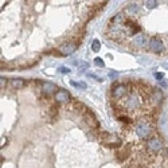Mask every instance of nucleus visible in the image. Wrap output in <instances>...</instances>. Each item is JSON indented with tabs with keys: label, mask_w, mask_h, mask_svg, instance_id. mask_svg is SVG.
<instances>
[{
	"label": "nucleus",
	"mask_w": 168,
	"mask_h": 168,
	"mask_svg": "<svg viewBox=\"0 0 168 168\" xmlns=\"http://www.w3.org/2000/svg\"><path fill=\"white\" fill-rule=\"evenodd\" d=\"M135 132H136L137 137L141 138V140H144V138H149L151 133H152V125H151L148 121L141 120L136 124Z\"/></svg>",
	"instance_id": "1"
},
{
	"label": "nucleus",
	"mask_w": 168,
	"mask_h": 168,
	"mask_svg": "<svg viewBox=\"0 0 168 168\" xmlns=\"http://www.w3.org/2000/svg\"><path fill=\"white\" fill-rule=\"evenodd\" d=\"M164 144H163V140L159 137V136H152L147 140L145 143V148L149 153H159L161 149H163Z\"/></svg>",
	"instance_id": "2"
},
{
	"label": "nucleus",
	"mask_w": 168,
	"mask_h": 168,
	"mask_svg": "<svg viewBox=\"0 0 168 168\" xmlns=\"http://www.w3.org/2000/svg\"><path fill=\"white\" fill-rule=\"evenodd\" d=\"M101 140L102 143L108 147H120L121 145V138L117 136V135H110V133H106V132H102L101 133Z\"/></svg>",
	"instance_id": "3"
},
{
	"label": "nucleus",
	"mask_w": 168,
	"mask_h": 168,
	"mask_svg": "<svg viewBox=\"0 0 168 168\" xmlns=\"http://www.w3.org/2000/svg\"><path fill=\"white\" fill-rule=\"evenodd\" d=\"M148 48H149V51H152L153 54H161L164 50H166L163 40H161L159 37L151 38V39H149V43H148Z\"/></svg>",
	"instance_id": "4"
},
{
	"label": "nucleus",
	"mask_w": 168,
	"mask_h": 168,
	"mask_svg": "<svg viewBox=\"0 0 168 168\" xmlns=\"http://www.w3.org/2000/svg\"><path fill=\"white\" fill-rule=\"evenodd\" d=\"M124 106L128 110H136V109H138V106H140V97H138L136 93L129 94L127 97V100H125Z\"/></svg>",
	"instance_id": "5"
},
{
	"label": "nucleus",
	"mask_w": 168,
	"mask_h": 168,
	"mask_svg": "<svg viewBox=\"0 0 168 168\" xmlns=\"http://www.w3.org/2000/svg\"><path fill=\"white\" fill-rule=\"evenodd\" d=\"M128 94V86L125 83H116L112 89V97L116 100H121Z\"/></svg>",
	"instance_id": "6"
},
{
	"label": "nucleus",
	"mask_w": 168,
	"mask_h": 168,
	"mask_svg": "<svg viewBox=\"0 0 168 168\" xmlns=\"http://www.w3.org/2000/svg\"><path fill=\"white\" fill-rule=\"evenodd\" d=\"M54 100L59 104H67V102L72 101V94H70L67 90L65 89H59L58 92L54 94Z\"/></svg>",
	"instance_id": "7"
},
{
	"label": "nucleus",
	"mask_w": 168,
	"mask_h": 168,
	"mask_svg": "<svg viewBox=\"0 0 168 168\" xmlns=\"http://www.w3.org/2000/svg\"><path fill=\"white\" fill-rule=\"evenodd\" d=\"M77 48H78V43L72 40V42H67V43L62 44V46H61V48H59V53L62 54V55L67 57V55H72V54L77 50Z\"/></svg>",
	"instance_id": "8"
},
{
	"label": "nucleus",
	"mask_w": 168,
	"mask_h": 168,
	"mask_svg": "<svg viewBox=\"0 0 168 168\" xmlns=\"http://www.w3.org/2000/svg\"><path fill=\"white\" fill-rule=\"evenodd\" d=\"M148 43H149V40H148L147 35H144L143 32H140V34H136L133 37V39H132V44H133L135 47L148 46Z\"/></svg>",
	"instance_id": "9"
},
{
	"label": "nucleus",
	"mask_w": 168,
	"mask_h": 168,
	"mask_svg": "<svg viewBox=\"0 0 168 168\" xmlns=\"http://www.w3.org/2000/svg\"><path fill=\"white\" fill-rule=\"evenodd\" d=\"M125 35L124 30L121 28V26H116V24H112L110 27V31H109V37L114 40H121V38Z\"/></svg>",
	"instance_id": "10"
},
{
	"label": "nucleus",
	"mask_w": 168,
	"mask_h": 168,
	"mask_svg": "<svg viewBox=\"0 0 168 168\" xmlns=\"http://www.w3.org/2000/svg\"><path fill=\"white\" fill-rule=\"evenodd\" d=\"M83 120L86 121V124L89 125L90 128H98V120H97V117L94 114H93V112H90V110H86L85 113H83Z\"/></svg>",
	"instance_id": "11"
},
{
	"label": "nucleus",
	"mask_w": 168,
	"mask_h": 168,
	"mask_svg": "<svg viewBox=\"0 0 168 168\" xmlns=\"http://www.w3.org/2000/svg\"><path fill=\"white\" fill-rule=\"evenodd\" d=\"M58 90L59 89H58L53 82H43L42 83V92H43V94H46V96L55 94Z\"/></svg>",
	"instance_id": "12"
},
{
	"label": "nucleus",
	"mask_w": 168,
	"mask_h": 168,
	"mask_svg": "<svg viewBox=\"0 0 168 168\" xmlns=\"http://www.w3.org/2000/svg\"><path fill=\"white\" fill-rule=\"evenodd\" d=\"M8 85L11 86L12 89L19 90V89H23L26 86V81L22 79V78H11L8 81Z\"/></svg>",
	"instance_id": "13"
},
{
	"label": "nucleus",
	"mask_w": 168,
	"mask_h": 168,
	"mask_svg": "<svg viewBox=\"0 0 168 168\" xmlns=\"http://www.w3.org/2000/svg\"><path fill=\"white\" fill-rule=\"evenodd\" d=\"M124 24H125V28H127V30H128L129 32H131L132 35H133V34H136V32H138V31H140V27H138V26H137V23H135V22L127 20Z\"/></svg>",
	"instance_id": "14"
},
{
	"label": "nucleus",
	"mask_w": 168,
	"mask_h": 168,
	"mask_svg": "<svg viewBox=\"0 0 168 168\" xmlns=\"http://www.w3.org/2000/svg\"><path fill=\"white\" fill-rule=\"evenodd\" d=\"M125 22H127V20H125V15L122 14V12H118V14L112 19V23L116 24V26H120L122 23H125Z\"/></svg>",
	"instance_id": "15"
},
{
	"label": "nucleus",
	"mask_w": 168,
	"mask_h": 168,
	"mask_svg": "<svg viewBox=\"0 0 168 168\" xmlns=\"http://www.w3.org/2000/svg\"><path fill=\"white\" fill-rule=\"evenodd\" d=\"M127 157H129V147H127L125 149H121V151H118V152H117V159L118 160L124 161Z\"/></svg>",
	"instance_id": "16"
},
{
	"label": "nucleus",
	"mask_w": 168,
	"mask_h": 168,
	"mask_svg": "<svg viewBox=\"0 0 168 168\" xmlns=\"http://www.w3.org/2000/svg\"><path fill=\"white\" fill-rule=\"evenodd\" d=\"M145 7L149 8V9L156 8L157 7V2H156V0H147V2H145Z\"/></svg>",
	"instance_id": "17"
},
{
	"label": "nucleus",
	"mask_w": 168,
	"mask_h": 168,
	"mask_svg": "<svg viewBox=\"0 0 168 168\" xmlns=\"http://www.w3.org/2000/svg\"><path fill=\"white\" fill-rule=\"evenodd\" d=\"M100 47H101V43H100L98 39H94L92 43V50L94 51V53H97V51H100Z\"/></svg>",
	"instance_id": "18"
},
{
	"label": "nucleus",
	"mask_w": 168,
	"mask_h": 168,
	"mask_svg": "<svg viewBox=\"0 0 168 168\" xmlns=\"http://www.w3.org/2000/svg\"><path fill=\"white\" fill-rule=\"evenodd\" d=\"M127 11L128 12H132V14H138V7L136 4H131L127 7Z\"/></svg>",
	"instance_id": "19"
},
{
	"label": "nucleus",
	"mask_w": 168,
	"mask_h": 168,
	"mask_svg": "<svg viewBox=\"0 0 168 168\" xmlns=\"http://www.w3.org/2000/svg\"><path fill=\"white\" fill-rule=\"evenodd\" d=\"M118 120L122 121V122H125V124H131V122H132V118L128 117V116H125V114H121L120 117H118Z\"/></svg>",
	"instance_id": "20"
},
{
	"label": "nucleus",
	"mask_w": 168,
	"mask_h": 168,
	"mask_svg": "<svg viewBox=\"0 0 168 168\" xmlns=\"http://www.w3.org/2000/svg\"><path fill=\"white\" fill-rule=\"evenodd\" d=\"M72 86H75V88H81V89H86V83L83 82H75V81H72Z\"/></svg>",
	"instance_id": "21"
},
{
	"label": "nucleus",
	"mask_w": 168,
	"mask_h": 168,
	"mask_svg": "<svg viewBox=\"0 0 168 168\" xmlns=\"http://www.w3.org/2000/svg\"><path fill=\"white\" fill-rule=\"evenodd\" d=\"M94 63L97 65V66H100V67H104V61H102L101 58H96V59H94Z\"/></svg>",
	"instance_id": "22"
},
{
	"label": "nucleus",
	"mask_w": 168,
	"mask_h": 168,
	"mask_svg": "<svg viewBox=\"0 0 168 168\" xmlns=\"http://www.w3.org/2000/svg\"><path fill=\"white\" fill-rule=\"evenodd\" d=\"M155 77H156V79L159 81V82L164 79V74H161V73H156V74H155Z\"/></svg>",
	"instance_id": "23"
},
{
	"label": "nucleus",
	"mask_w": 168,
	"mask_h": 168,
	"mask_svg": "<svg viewBox=\"0 0 168 168\" xmlns=\"http://www.w3.org/2000/svg\"><path fill=\"white\" fill-rule=\"evenodd\" d=\"M59 72L61 73H70V69H67V67H59Z\"/></svg>",
	"instance_id": "24"
},
{
	"label": "nucleus",
	"mask_w": 168,
	"mask_h": 168,
	"mask_svg": "<svg viewBox=\"0 0 168 168\" xmlns=\"http://www.w3.org/2000/svg\"><path fill=\"white\" fill-rule=\"evenodd\" d=\"M5 83H7V79H5L4 77H3V78H2V81H0V85H2V89L5 86Z\"/></svg>",
	"instance_id": "25"
}]
</instances>
